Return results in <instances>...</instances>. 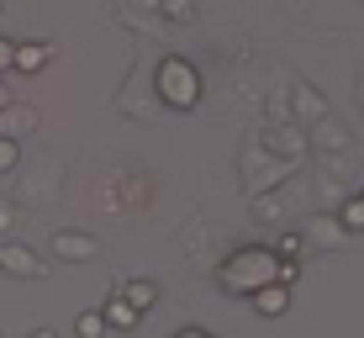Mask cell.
<instances>
[{
  "instance_id": "cell-1",
  "label": "cell",
  "mask_w": 364,
  "mask_h": 338,
  "mask_svg": "<svg viewBox=\"0 0 364 338\" xmlns=\"http://www.w3.org/2000/svg\"><path fill=\"white\" fill-rule=\"evenodd\" d=\"M269 280H280V254H274V248H237L217 270V285L232 291V296H254L259 285H269Z\"/></svg>"
},
{
  "instance_id": "cell-2",
  "label": "cell",
  "mask_w": 364,
  "mask_h": 338,
  "mask_svg": "<svg viewBox=\"0 0 364 338\" xmlns=\"http://www.w3.org/2000/svg\"><path fill=\"white\" fill-rule=\"evenodd\" d=\"M154 90L169 111H191L200 101V74H196L191 58L169 53V58H159V69H154Z\"/></svg>"
},
{
  "instance_id": "cell-3",
  "label": "cell",
  "mask_w": 364,
  "mask_h": 338,
  "mask_svg": "<svg viewBox=\"0 0 364 338\" xmlns=\"http://www.w3.org/2000/svg\"><path fill=\"white\" fill-rule=\"evenodd\" d=\"M48 254H53V259H74V265H80V259H95V254H100V238L64 228V233L48 238Z\"/></svg>"
},
{
  "instance_id": "cell-4",
  "label": "cell",
  "mask_w": 364,
  "mask_h": 338,
  "mask_svg": "<svg viewBox=\"0 0 364 338\" xmlns=\"http://www.w3.org/2000/svg\"><path fill=\"white\" fill-rule=\"evenodd\" d=\"M0 270L16 280H37V275H48V259H37L27 243H0Z\"/></svg>"
},
{
  "instance_id": "cell-5",
  "label": "cell",
  "mask_w": 364,
  "mask_h": 338,
  "mask_svg": "<svg viewBox=\"0 0 364 338\" xmlns=\"http://www.w3.org/2000/svg\"><path fill=\"white\" fill-rule=\"evenodd\" d=\"M254 307H259V317H285V312H291V285H280V280L259 285V291H254Z\"/></svg>"
},
{
  "instance_id": "cell-6",
  "label": "cell",
  "mask_w": 364,
  "mask_h": 338,
  "mask_svg": "<svg viewBox=\"0 0 364 338\" xmlns=\"http://www.w3.org/2000/svg\"><path fill=\"white\" fill-rule=\"evenodd\" d=\"M37 127V111L32 106H0V137H21V132H32Z\"/></svg>"
},
{
  "instance_id": "cell-7",
  "label": "cell",
  "mask_w": 364,
  "mask_h": 338,
  "mask_svg": "<svg viewBox=\"0 0 364 338\" xmlns=\"http://www.w3.org/2000/svg\"><path fill=\"white\" fill-rule=\"evenodd\" d=\"M48 58H53V48H48V43H16V53H11V69H16V74H37Z\"/></svg>"
},
{
  "instance_id": "cell-8",
  "label": "cell",
  "mask_w": 364,
  "mask_h": 338,
  "mask_svg": "<svg viewBox=\"0 0 364 338\" xmlns=\"http://www.w3.org/2000/svg\"><path fill=\"white\" fill-rule=\"evenodd\" d=\"M296 117H306V122H322L328 117V101H322L311 85H296Z\"/></svg>"
},
{
  "instance_id": "cell-9",
  "label": "cell",
  "mask_w": 364,
  "mask_h": 338,
  "mask_svg": "<svg viewBox=\"0 0 364 338\" xmlns=\"http://www.w3.org/2000/svg\"><path fill=\"white\" fill-rule=\"evenodd\" d=\"M122 302L137 307V312H148V307L159 302V285L154 280H127V285H122Z\"/></svg>"
},
{
  "instance_id": "cell-10",
  "label": "cell",
  "mask_w": 364,
  "mask_h": 338,
  "mask_svg": "<svg viewBox=\"0 0 364 338\" xmlns=\"http://www.w3.org/2000/svg\"><path fill=\"white\" fill-rule=\"evenodd\" d=\"M100 317H106V328H137V317H143V312L127 307V302L117 296V302H106V307H100Z\"/></svg>"
},
{
  "instance_id": "cell-11",
  "label": "cell",
  "mask_w": 364,
  "mask_h": 338,
  "mask_svg": "<svg viewBox=\"0 0 364 338\" xmlns=\"http://www.w3.org/2000/svg\"><path fill=\"white\" fill-rule=\"evenodd\" d=\"M338 228L343 233H364V201L354 196V201H343V211H338Z\"/></svg>"
},
{
  "instance_id": "cell-12",
  "label": "cell",
  "mask_w": 364,
  "mask_h": 338,
  "mask_svg": "<svg viewBox=\"0 0 364 338\" xmlns=\"http://www.w3.org/2000/svg\"><path fill=\"white\" fill-rule=\"evenodd\" d=\"M154 11H164L169 21H191L196 16V0H148Z\"/></svg>"
},
{
  "instance_id": "cell-13",
  "label": "cell",
  "mask_w": 364,
  "mask_h": 338,
  "mask_svg": "<svg viewBox=\"0 0 364 338\" xmlns=\"http://www.w3.org/2000/svg\"><path fill=\"white\" fill-rule=\"evenodd\" d=\"M311 243H322V248H333V243H343V228H338V217H322L317 228H311Z\"/></svg>"
},
{
  "instance_id": "cell-14",
  "label": "cell",
  "mask_w": 364,
  "mask_h": 338,
  "mask_svg": "<svg viewBox=\"0 0 364 338\" xmlns=\"http://www.w3.org/2000/svg\"><path fill=\"white\" fill-rule=\"evenodd\" d=\"M74 333L80 338H106V317H100V312H80V317H74Z\"/></svg>"
},
{
  "instance_id": "cell-15",
  "label": "cell",
  "mask_w": 364,
  "mask_h": 338,
  "mask_svg": "<svg viewBox=\"0 0 364 338\" xmlns=\"http://www.w3.org/2000/svg\"><path fill=\"white\" fill-rule=\"evenodd\" d=\"M16 137H0V174H11V169H16Z\"/></svg>"
},
{
  "instance_id": "cell-16",
  "label": "cell",
  "mask_w": 364,
  "mask_h": 338,
  "mask_svg": "<svg viewBox=\"0 0 364 338\" xmlns=\"http://www.w3.org/2000/svg\"><path fill=\"white\" fill-rule=\"evenodd\" d=\"M301 248H306V238H301V233H285L280 243H274V254H280V259H291V254H301Z\"/></svg>"
},
{
  "instance_id": "cell-17",
  "label": "cell",
  "mask_w": 364,
  "mask_h": 338,
  "mask_svg": "<svg viewBox=\"0 0 364 338\" xmlns=\"http://www.w3.org/2000/svg\"><path fill=\"white\" fill-rule=\"evenodd\" d=\"M11 222H16V201H6V196H0V233H6Z\"/></svg>"
},
{
  "instance_id": "cell-18",
  "label": "cell",
  "mask_w": 364,
  "mask_h": 338,
  "mask_svg": "<svg viewBox=\"0 0 364 338\" xmlns=\"http://www.w3.org/2000/svg\"><path fill=\"white\" fill-rule=\"evenodd\" d=\"M11 53H16V43H11V37H0V74L11 69Z\"/></svg>"
},
{
  "instance_id": "cell-19",
  "label": "cell",
  "mask_w": 364,
  "mask_h": 338,
  "mask_svg": "<svg viewBox=\"0 0 364 338\" xmlns=\"http://www.w3.org/2000/svg\"><path fill=\"white\" fill-rule=\"evenodd\" d=\"M174 338H211V333H206V328H180Z\"/></svg>"
},
{
  "instance_id": "cell-20",
  "label": "cell",
  "mask_w": 364,
  "mask_h": 338,
  "mask_svg": "<svg viewBox=\"0 0 364 338\" xmlns=\"http://www.w3.org/2000/svg\"><path fill=\"white\" fill-rule=\"evenodd\" d=\"M0 106H11V90H6V74H0Z\"/></svg>"
},
{
  "instance_id": "cell-21",
  "label": "cell",
  "mask_w": 364,
  "mask_h": 338,
  "mask_svg": "<svg viewBox=\"0 0 364 338\" xmlns=\"http://www.w3.org/2000/svg\"><path fill=\"white\" fill-rule=\"evenodd\" d=\"M27 338H53V328H37V333H27Z\"/></svg>"
},
{
  "instance_id": "cell-22",
  "label": "cell",
  "mask_w": 364,
  "mask_h": 338,
  "mask_svg": "<svg viewBox=\"0 0 364 338\" xmlns=\"http://www.w3.org/2000/svg\"><path fill=\"white\" fill-rule=\"evenodd\" d=\"M359 201H364V196H359Z\"/></svg>"
}]
</instances>
